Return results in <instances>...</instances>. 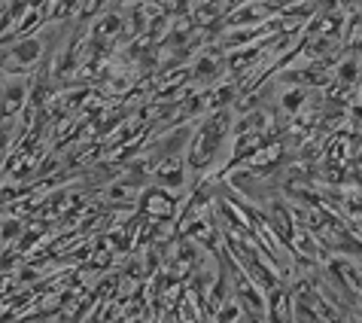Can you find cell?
<instances>
[{"label":"cell","mask_w":362,"mask_h":323,"mask_svg":"<svg viewBox=\"0 0 362 323\" xmlns=\"http://www.w3.org/2000/svg\"><path fill=\"white\" fill-rule=\"evenodd\" d=\"M301 101H305V92L298 89V92H289V95L284 98V104H286V110H298Z\"/></svg>","instance_id":"obj_3"},{"label":"cell","mask_w":362,"mask_h":323,"mask_svg":"<svg viewBox=\"0 0 362 323\" xmlns=\"http://www.w3.org/2000/svg\"><path fill=\"white\" fill-rule=\"evenodd\" d=\"M40 55H43V40H40V37H28V40H18V43L9 49V64L25 70V67L37 64Z\"/></svg>","instance_id":"obj_1"},{"label":"cell","mask_w":362,"mask_h":323,"mask_svg":"<svg viewBox=\"0 0 362 323\" xmlns=\"http://www.w3.org/2000/svg\"><path fill=\"white\" fill-rule=\"evenodd\" d=\"M158 180H162V183H168V186H180L183 183V168H174V162H168V168L165 171H158Z\"/></svg>","instance_id":"obj_2"}]
</instances>
